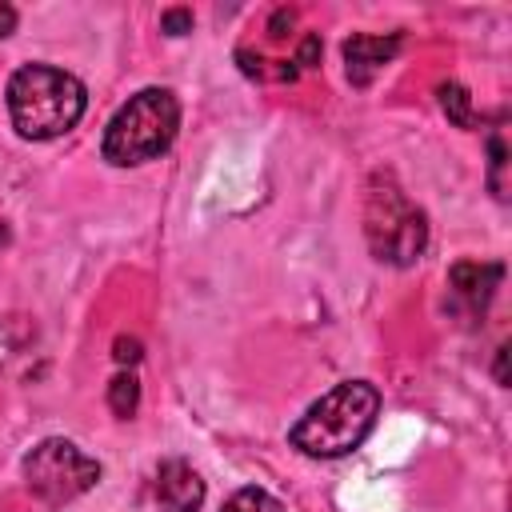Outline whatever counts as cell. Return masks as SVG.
Returning <instances> with one entry per match:
<instances>
[{
    "label": "cell",
    "mask_w": 512,
    "mask_h": 512,
    "mask_svg": "<svg viewBox=\"0 0 512 512\" xmlns=\"http://www.w3.org/2000/svg\"><path fill=\"white\" fill-rule=\"evenodd\" d=\"M380 416V392L368 380H344L332 392H324L288 432L292 448L316 460L348 456L356 452Z\"/></svg>",
    "instance_id": "obj_1"
},
{
    "label": "cell",
    "mask_w": 512,
    "mask_h": 512,
    "mask_svg": "<svg viewBox=\"0 0 512 512\" xmlns=\"http://www.w3.org/2000/svg\"><path fill=\"white\" fill-rule=\"evenodd\" d=\"M8 116L24 140H56L88 108L84 84L56 64H24L8 80Z\"/></svg>",
    "instance_id": "obj_2"
},
{
    "label": "cell",
    "mask_w": 512,
    "mask_h": 512,
    "mask_svg": "<svg viewBox=\"0 0 512 512\" xmlns=\"http://www.w3.org/2000/svg\"><path fill=\"white\" fill-rule=\"evenodd\" d=\"M176 128H180L176 96L168 88H140L108 120L100 152L108 164L132 168V164H144V160H156L160 152H168V144L176 140Z\"/></svg>",
    "instance_id": "obj_3"
},
{
    "label": "cell",
    "mask_w": 512,
    "mask_h": 512,
    "mask_svg": "<svg viewBox=\"0 0 512 512\" xmlns=\"http://www.w3.org/2000/svg\"><path fill=\"white\" fill-rule=\"evenodd\" d=\"M364 236L376 260L408 268L428 248V216L400 192L388 172H376L364 204Z\"/></svg>",
    "instance_id": "obj_4"
},
{
    "label": "cell",
    "mask_w": 512,
    "mask_h": 512,
    "mask_svg": "<svg viewBox=\"0 0 512 512\" xmlns=\"http://www.w3.org/2000/svg\"><path fill=\"white\" fill-rule=\"evenodd\" d=\"M24 480H28V488H32L48 508H60V504L84 496L88 488H96V480H100V460H92L88 452H80L72 440L48 436V440H40V444L24 456Z\"/></svg>",
    "instance_id": "obj_5"
},
{
    "label": "cell",
    "mask_w": 512,
    "mask_h": 512,
    "mask_svg": "<svg viewBox=\"0 0 512 512\" xmlns=\"http://www.w3.org/2000/svg\"><path fill=\"white\" fill-rule=\"evenodd\" d=\"M500 276H504L500 264H476V260H460V264H452V272H448V288H452L456 308H464L468 316H480V312L488 308V300H492Z\"/></svg>",
    "instance_id": "obj_6"
},
{
    "label": "cell",
    "mask_w": 512,
    "mask_h": 512,
    "mask_svg": "<svg viewBox=\"0 0 512 512\" xmlns=\"http://www.w3.org/2000/svg\"><path fill=\"white\" fill-rule=\"evenodd\" d=\"M156 500L164 512H200L204 504V480L184 460H164L156 468Z\"/></svg>",
    "instance_id": "obj_7"
},
{
    "label": "cell",
    "mask_w": 512,
    "mask_h": 512,
    "mask_svg": "<svg viewBox=\"0 0 512 512\" xmlns=\"http://www.w3.org/2000/svg\"><path fill=\"white\" fill-rule=\"evenodd\" d=\"M396 48H400V36H396V32H392V36H368V32L348 36V40H344L348 80H352L356 88L372 84V76H376V72L396 56Z\"/></svg>",
    "instance_id": "obj_8"
},
{
    "label": "cell",
    "mask_w": 512,
    "mask_h": 512,
    "mask_svg": "<svg viewBox=\"0 0 512 512\" xmlns=\"http://www.w3.org/2000/svg\"><path fill=\"white\" fill-rule=\"evenodd\" d=\"M108 408H112L120 420L136 416V408H140V380H136L132 372L112 376V384H108Z\"/></svg>",
    "instance_id": "obj_9"
},
{
    "label": "cell",
    "mask_w": 512,
    "mask_h": 512,
    "mask_svg": "<svg viewBox=\"0 0 512 512\" xmlns=\"http://www.w3.org/2000/svg\"><path fill=\"white\" fill-rule=\"evenodd\" d=\"M440 108H444V112H448V120H456L460 128H472V124H476L472 96H468L460 84H440Z\"/></svg>",
    "instance_id": "obj_10"
},
{
    "label": "cell",
    "mask_w": 512,
    "mask_h": 512,
    "mask_svg": "<svg viewBox=\"0 0 512 512\" xmlns=\"http://www.w3.org/2000/svg\"><path fill=\"white\" fill-rule=\"evenodd\" d=\"M220 512H284V504L276 496H268L264 488H240L228 496V504Z\"/></svg>",
    "instance_id": "obj_11"
},
{
    "label": "cell",
    "mask_w": 512,
    "mask_h": 512,
    "mask_svg": "<svg viewBox=\"0 0 512 512\" xmlns=\"http://www.w3.org/2000/svg\"><path fill=\"white\" fill-rule=\"evenodd\" d=\"M160 32H168V36L192 32V12H188V8H168V12H160Z\"/></svg>",
    "instance_id": "obj_12"
},
{
    "label": "cell",
    "mask_w": 512,
    "mask_h": 512,
    "mask_svg": "<svg viewBox=\"0 0 512 512\" xmlns=\"http://www.w3.org/2000/svg\"><path fill=\"white\" fill-rule=\"evenodd\" d=\"M112 348H116L112 356H116L120 364H136V360H140V340H136V336H116Z\"/></svg>",
    "instance_id": "obj_13"
},
{
    "label": "cell",
    "mask_w": 512,
    "mask_h": 512,
    "mask_svg": "<svg viewBox=\"0 0 512 512\" xmlns=\"http://www.w3.org/2000/svg\"><path fill=\"white\" fill-rule=\"evenodd\" d=\"M316 60H320V36H316V32H308V36H304V44H300V52H296V64L316 68Z\"/></svg>",
    "instance_id": "obj_14"
},
{
    "label": "cell",
    "mask_w": 512,
    "mask_h": 512,
    "mask_svg": "<svg viewBox=\"0 0 512 512\" xmlns=\"http://www.w3.org/2000/svg\"><path fill=\"white\" fill-rule=\"evenodd\" d=\"M292 20H296V16H292L288 8H280V12L272 16V24H268V36H272V40H280V36H284V28H292Z\"/></svg>",
    "instance_id": "obj_15"
},
{
    "label": "cell",
    "mask_w": 512,
    "mask_h": 512,
    "mask_svg": "<svg viewBox=\"0 0 512 512\" xmlns=\"http://www.w3.org/2000/svg\"><path fill=\"white\" fill-rule=\"evenodd\" d=\"M16 32V8L12 4H0V40Z\"/></svg>",
    "instance_id": "obj_16"
},
{
    "label": "cell",
    "mask_w": 512,
    "mask_h": 512,
    "mask_svg": "<svg viewBox=\"0 0 512 512\" xmlns=\"http://www.w3.org/2000/svg\"><path fill=\"white\" fill-rule=\"evenodd\" d=\"M504 356H508V344H500V352H496V380H500V384H508V372H504Z\"/></svg>",
    "instance_id": "obj_17"
}]
</instances>
